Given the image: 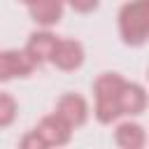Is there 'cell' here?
I'll list each match as a JSON object with an SVG mask.
<instances>
[{"mask_svg":"<svg viewBox=\"0 0 149 149\" xmlns=\"http://www.w3.org/2000/svg\"><path fill=\"white\" fill-rule=\"evenodd\" d=\"M121 35L128 44H142L149 37V0H135L121 9Z\"/></svg>","mask_w":149,"mask_h":149,"instance_id":"1","label":"cell"},{"mask_svg":"<svg viewBox=\"0 0 149 149\" xmlns=\"http://www.w3.org/2000/svg\"><path fill=\"white\" fill-rule=\"evenodd\" d=\"M123 81L116 74H105L95 81V93H98V119L102 123H109L112 119H116L119 112V91H121Z\"/></svg>","mask_w":149,"mask_h":149,"instance_id":"2","label":"cell"},{"mask_svg":"<svg viewBox=\"0 0 149 149\" xmlns=\"http://www.w3.org/2000/svg\"><path fill=\"white\" fill-rule=\"evenodd\" d=\"M33 58L19 51H2L0 54V79H12V77H23L33 70Z\"/></svg>","mask_w":149,"mask_h":149,"instance_id":"3","label":"cell"},{"mask_svg":"<svg viewBox=\"0 0 149 149\" xmlns=\"http://www.w3.org/2000/svg\"><path fill=\"white\" fill-rule=\"evenodd\" d=\"M51 61L58 68H63V70H72V68H77L81 63V47L77 42H72V40L56 42V49L51 54Z\"/></svg>","mask_w":149,"mask_h":149,"instance_id":"4","label":"cell"},{"mask_svg":"<svg viewBox=\"0 0 149 149\" xmlns=\"http://www.w3.org/2000/svg\"><path fill=\"white\" fill-rule=\"evenodd\" d=\"M37 133H40V137H42L44 144H63V142L68 140V135H70V133H68V123H65L58 114L44 119Z\"/></svg>","mask_w":149,"mask_h":149,"instance_id":"5","label":"cell"},{"mask_svg":"<svg viewBox=\"0 0 149 149\" xmlns=\"http://www.w3.org/2000/svg\"><path fill=\"white\" fill-rule=\"evenodd\" d=\"M58 116L68 123V126H77L84 121L86 116V105L79 95H65L58 102Z\"/></svg>","mask_w":149,"mask_h":149,"instance_id":"6","label":"cell"},{"mask_svg":"<svg viewBox=\"0 0 149 149\" xmlns=\"http://www.w3.org/2000/svg\"><path fill=\"white\" fill-rule=\"evenodd\" d=\"M144 107V93L135 84H123L119 91V112L123 114H137Z\"/></svg>","mask_w":149,"mask_h":149,"instance_id":"7","label":"cell"},{"mask_svg":"<svg viewBox=\"0 0 149 149\" xmlns=\"http://www.w3.org/2000/svg\"><path fill=\"white\" fill-rule=\"evenodd\" d=\"M30 14L35 21L49 26V23H56L61 19V0H33L30 2Z\"/></svg>","mask_w":149,"mask_h":149,"instance_id":"8","label":"cell"},{"mask_svg":"<svg viewBox=\"0 0 149 149\" xmlns=\"http://www.w3.org/2000/svg\"><path fill=\"white\" fill-rule=\"evenodd\" d=\"M54 49H56V37L49 35V33H37V35H33V40H30V44H28V54H30L33 63H40V61H44V58H51Z\"/></svg>","mask_w":149,"mask_h":149,"instance_id":"9","label":"cell"},{"mask_svg":"<svg viewBox=\"0 0 149 149\" xmlns=\"http://www.w3.org/2000/svg\"><path fill=\"white\" fill-rule=\"evenodd\" d=\"M116 140H119V144H123V147H140L142 140H144V135H142V128H140V126H135V123H123V126L116 130Z\"/></svg>","mask_w":149,"mask_h":149,"instance_id":"10","label":"cell"},{"mask_svg":"<svg viewBox=\"0 0 149 149\" xmlns=\"http://www.w3.org/2000/svg\"><path fill=\"white\" fill-rule=\"evenodd\" d=\"M14 100L7 95V93H0V126H7L12 119H14Z\"/></svg>","mask_w":149,"mask_h":149,"instance_id":"11","label":"cell"},{"mask_svg":"<svg viewBox=\"0 0 149 149\" xmlns=\"http://www.w3.org/2000/svg\"><path fill=\"white\" fill-rule=\"evenodd\" d=\"M70 5L74 9H79V12H91L98 5V0H70Z\"/></svg>","mask_w":149,"mask_h":149,"instance_id":"12","label":"cell"},{"mask_svg":"<svg viewBox=\"0 0 149 149\" xmlns=\"http://www.w3.org/2000/svg\"><path fill=\"white\" fill-rule=\"evenodd\" d=\"M26 2H33V0H26Z\"/></svg>","mask_w":149,"mask_h":149,"instance_id":"13","label":"cell"}]
</instances>
